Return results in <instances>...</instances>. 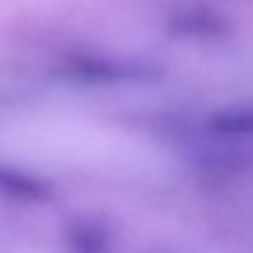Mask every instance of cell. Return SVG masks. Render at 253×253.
Instances as JSON below:
<instances>
[{"label":"cell","instance_id":"obj_1","mask_svg":"<svg viewBox=\"0 0 253 253\" xmlns=\"http://www.w3.org/2000/svg\"><path fill=\"white\" fill-rule=\"evenodd\" d=\"M67 73L87 81H115L125 77H140L146 71L144 67H138V65L132 67L126 63H117V61L99 59V57H79L67 63Z\"/></svg>","mask_w":253,"mask_h":253},{"label":"cell","instance_id":"obj_2","mask_svg":"<svg viewBox=\"0 0 253 253\" xmlns=\"http://www.w3.org/2000/svg\"><path fill=\"white\" fill-rule=\"evenodd\" d=\"M210 128L225 136L253 134V107H233L217 111L208 121Z\"/></svg>","mask_w":253,"mask_h":253},{"label":"cell","instance_id":"obj_3","mask_svg":"<svg viewBox=\"0 0 253 253\" xmlns=\"http://www.w3.org/2000/svg\"><path fill=\"white\" fill-rule=\"evenodd\" d=\"M219 24L217 20H213V16L206 10H192V12H182L180 18L176 20V26L186 30V32H210V26Z\"/></svg>","mask_w":253,"mask_h":253}]
</instances>
